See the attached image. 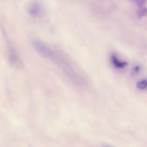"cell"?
<instances>
[{"mask_svg": "<svg viewBox=\"0 0 147 147\" xmlns=\"http://www.w3.org/2000/svg\"><path fill=\"white\" fill-rule=\"evenodd\" d=\"M132 1L139 7H143L145 3L146 2V0H132Z\"/></svg>", "mask_w": 147, "mask_h": 147, "instance_id": "7", "label": "cell"}, {"mask_svg": "<svg viewBox=\"0 0 147 147\" xmlns=\"http://www.w3.org/2000/svg\"><path fill=\"white\" fill-rule=\"evenodd\" d=\"M111 63L113 65L115 68L117 69H123L127 65V63L124 60H122L121 59L119 58L116 54H111L110 57Z\"/></svg>", "mask_w": 147, "mask_h": 147, "instance_id": "3", "label": "cell"}, {"mask_svg": "<svg viewBox=\"0 0 147 147\" xmlns=\"http://www.w3.org/2000/svg\"><path fill=\"white\" fill-rule=\"evenodd\" d=\"M32 45L39 55L53 62L73 83L80 87L87 84V80L84 76L64 54L37 39L32 40Z\"/></svg>", "mask_w": 147, "mask_h": 147, "instance_id": "1", "label": "cell"}, {"mask_svg": "<svg viewBox=\"0 0 147 147\" xmlns=\"http://www.w3.org/2000/svg\"><path fill=\"white\" fill-rule=\"evenodd\" d=\"M9 61L14 66H20L22 63L18 55L17 54L15 51L13 49H10L9 53Z\"/></svg>", "mask_w": 147, "mask_h": 147, "instance_id": "4", "label": "cell"}, {"mask_svg": "<svg viewBox=\"0 0 147 147\" xmlns=\"http://www.w3.org/2000/svg\"><path fill=\"white\" fill-rule=\"evenodd\" d=\"M136 87H137V88H139V90H146V89H147L146 79L139 80V81L136 83Z\"/></svg>", "mask_w": 147, "mask_h": 147, "instance_id": "5", "label": "cell"}, {"mask_svg": "<svg viewBox=\"0 0 147 147\" xmlns=\"http://www.w3.org/2000/svg\"><path fill=\"white\" fill-rule=\"evenodd\" d=\"M42 9L41 5L38 2L32 3L28 8V13L31 17H38L42 14Z\"/></svg>", "mask_w": 147, "mask_h": 147, "instance_id": "2", "label": "cell"}, {"mask_svg": "<svg viewBox=\"0 0 147 147\" xmlns=\"http://www.w3.org/2000/svg\"><path fill=\"white\" fill-rule=\"evenodd\" d=\"M137 14L140 17H144L147 14V9L144 7H140V8H139V9L137 11Z\"/></svg>", "mask_w": 147, "mask_h": 147, "instance_id": "6", "label": "cell"}]
</instances>
